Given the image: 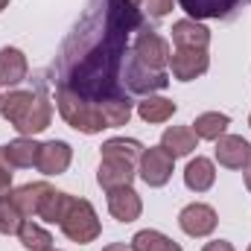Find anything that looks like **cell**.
<instances>
[{
  "label": "cell",
  "mask_w": 251,
  "mask_h": 251,
  "mask_svg": "<svg viewBox=\"0 0 251 251\" xmlns=\"http://www.w3.org/2000/svg\"><path fill=\"white\" fill-rule=\"evenodd\" d=\"M178 111V105L173 102V100H167V97H143L140 102H137V117L143 120V123H167L173 114Z\"/></svg>",
  "instance_id": "cell-20"
},
{
  "label": "cell",
  "mask_w": 251,
  "mask_h": 251,
  "mask_svg": "<svg viewBox=\"0 0 251 251\" xmlns=\"http://www.w3.org/2000/svg\"><path fill=\"white\" fill-rule=\"evenodd\" d=\"M170 56L173 53H170V44H167L164 35H158L152 29H143L137 35V41H134V59L143 64V67L164 73V67L170 64Z\"/></svg>",
  "instance_id": "cell-5"
},
{
  "label": "cell",
  "mask_w": 251,
  "mask_h": 251,
  "mask_svg": "<svg viewBox=\"0 0 251 251\" xmlns=\"http://www.w3.org/2000/svg\"><path fill=\"white\" fill-rule=\"evenodd\" d=\"M50 184L47 181H29V184H21L18 190H12V201L18 204V210L24 213V219H32L38 216V207H41V199L47 196Z\"/></svg>",
  "instance_id": "cell-17"
},
{
  "label": "cell",
  "mask_w": 251,
  "mask_h": 251,
  "mask_svg": "<svg viewBox=\"0 0 251 251\" xmlns=\"http://www.w3.org/2000/svg\"><path fill=\"white\" fill-rule=\"evenodd\" d=\"M216 161L225 170H246L251 167V143L240 134H222L216 140Z\"/></svg>",
  "instance_id": "cell-8"
},
{
  "label": "cell",
  "mask_w": 251,
  "mask_h": 251,
  "mask_svg": "<svg viewBox=\"0 0 251 251\" xmlns=\"http://www.w3.org/2000/svg\"><path fill=\"white\" fill-rule=\"evenodd\" d=\"M102 251H134L131 246H126V243H111V246H105Z\"/></svg>",
  "instance_id": "cell-30"
},
{
  "label": "cell",
  "mask_w": 251,
  "mask_h": 251,
  "mask_svg": "<svg viewBox=\"0 0 251 251\" xmlns=\"http://www.w3.org/2000/svg\"><path fill=\"white\" fill-rule=\"evenodd\" d=\"M24 222H26V219H24V213L18 210V204L12 201V196H3V199H0V234H3V237H12V234L21 231Z\"/></svg>",
  "instance_id": "cell-26"
},
{
  "label": "cell",
  "mask_w": 251,
  "mask_h": 251,
  "mask_svg": "<svg viewBox=\"0 0 251 251\" xmlns=\"http://www.w3.org/2000/svg\"><path fill=\"white\" fill-rule=\"evenodd\" d=\"M178 225H181V231H184L187 237H210V234L216 231V225H219V216H216V210H213L210 204L193 201L187 207H181Z\"/></svg>",
  "instance_id": "cell-7"
},
{
  "label": "cell",
  "mask_w": 251,
  "mask_h": 251,
  "mask_svg": "<svg viewBox=\"0 0 251 251\" xmlns=\"http://www.w3.org/2000/svg\"><path fill=\"white\" fill-rule=\"evenodd\" d=\"M97 105H100L108 128H120V126H126L131 120V102H128V97H108V100H102Z\"/></svg>",
  "instance_id": "cell-24"
},
{
  "label": "cell",
  "mask_w": 251,
  "mask_h": 251,
  "mask_svg": "<svg viewBox=\"0 0 251 251\" xmlns=\"http://www.w3.org/2000/svg\"><path fill=\"white\" fill-rule=\"evenodd\" d=\"M228 126H231V117H228V114H222V111H204V114L196 117L193 131H196L199 140H213V143H216V140L228 131Z\"/></svg>",
  "instance_id": "cell-21"
},
{
  "label": "cell",
  "mask_w": 251,
  "mask_h": 251,
  "mask_svg": "<svg viewBox=\"0 0 251 251\" xmlns=\"http://www.w3.org/2000/svg\"><path fill=\"white\" fill-rule=\"evenodd\" d=\"M128 3H131V6H140V0H128Z\"/></svg>",
  "instance_id": "cell-33"
},
{
  "label": "cell",
  "mask_w": 251,
  "mask_h": 251,
  "mask_svg": "<svg viewBox=\"0 0 251 251\" xmlns=\"http://www.w3.org/2000/svg\"><path fill=\"white\" fill-rule=\"evenodd\" d=\"M246 187H249V193H251V167H246Z\"/></svg>",
  "instance_id": "cell-31"
},
{
  "label": "cell",
  "mask_w": 251,
  "mask_h": 251,
  "mask_svg": "<svg viewBox=\"0 0 251 251\" xmlns=\"http://www.w3.org/2000/svg\"><path fill=\"white\" fill-rule=\"evenodd\" d=\"M213 181H216V167H213L210 158L196 155L187 167H184V184L193 193H207V190L213 187Z\"/></svg>",
  "instance_id": "cell-16"
},
{
  "label": "cell",
  "mask_w": 251,
  "mask_h": 251,
  "mask_svg": "<svg viewBox=\"0 0 251 251\" xmlns=\"http://www.w3.org/2000/svg\"><path fill=\"white\" fill-rule=\"evenodd\" d=\"M134 176H137L134 164H128L123 158H102V161H100V170H97V181H100V187L105 190V193L114 190V187L131 184Z\"/></svg>",
  "instance_id": "cell-12"
},
{
  "label": "cell",
  "mask_w": 251,
  "mask_h": 251,
  "mask_svg": "<svg viewBox=\"0 0 251 251\" xmlns=\"http://www.w3.org/2000/svg\"><path fill=\"white\" fill-rule=\"evenodd\" d=\"M249 126H251V117H249Z\"/></svg>",
  "instance_id": "cell-35"
},
{
  "label": "cell",
  "mask_w": 251,
  "mask_h": 251,
  "mask_svg": "<svg viewBox=\"0 0 251 251\" xmlns=\"http://www.w3.org/2000/svg\"><path fill=\"white\" fill-rule=\"evenodd\" d=\"M161 146H164L173 158H184V155H193V152H196L199 137H196L193 126H170V128H164V134H161Z\"/></svg>",
  "instance_id": "cell-15"
},
{
  "label": "cell",
  "mask_w": 251,
  "mask_h": 251,
  "mask_svg": "<svg viewBox=\"0 0 251 251\" xmlns=\"http://www.w3.org/2000/svg\"><path fill=\"white\" fill-rule=\"evenodd\" d=\"M131 249L134 251H184L176 240H170L167 234L155 231V228H143L131 237Z\"/></svg>",
  "instance_id": "cell-23"
},
{
  "label": "cell",
  "mask_w": 251,
  "mask_h": 251,
  "mask_svg": "<svg viewBox=\"0 0 251 251\" xmlns=\"http://www.w3.org/2000/svg\"><path fill=\"white\" fill-rule=\"evenodd\" d=\"M108 213H111L117 222H123V225L134 222V219H140V213H143V201H140L137 190L131 187V184L108 190Z\"/></svg>",
  "instance_id": "cell-10"
},
{
  "label": "cell",
  "mask_w": 251,
  "mask_h": 251,
  "mask_svg": "<svg viewBox=\"0 0 251 251\" xmlns=\"http://www.w3.org/2000/svg\"><path fill=\"white\" fill-rule=\"evenodd\" d=\"M0 117L21 137H35L53 120V102L38 91H9L0 100Z\"/></svg>",
  "instance_id": "cell-1"
},
{
  "label": "cell",
  "mask_w": 251,
  "mask_h": 251,
  "mask_svg": "<svg viewBox=\"0 0 251 251\" xmlns=\"http://www.w3.org/2000/svg\"><path fill=\"white\" fill-rule=\"evenodd\" d=\"M173 3L176 0H146V9H149L152 18H164V15L173 12Z\"/></svg>",
  "instance_id": "cell-28"
},
{
  "label": "cell",
  "mask_w": 251,
  "mask_h": 251,
  "mask_svg": "<svg viewBox=\"0 0 251 251\" xmlns=\"http://www.w3.org/2000/svg\"><path fill=\"white\" fill-rule=\"evenodd\" d=\"M173 167H176V158L158 143V146L143 149V155H140V161H137V176H140L149 187H164V184L173 178Z\"/></svg>",
  "instance_id": "cell-4"
},
{
  "label": "cell",
  "mask_w": 251,
  "mask_h": 251,
  "mask_svg": "<svg viewBox=\"0 0 251 251\" xmlns=\"http://www.w3.org/2000/svg\"><path fill=\"white\" fill-rule=\"evenodd\" d=\"M59 228H62V234L67 240H73L79 246H88L102 234V225H100V216H97L94 204L88 199H76V196H67Z\"/></svg>",
  "instance_id": "cell-3"
},
{
  "label": "cell",
  "mask_w": 251,
  "mask_h": 251,
  "mask_svg": "<svg viewBox=\"0 0 251 251\" xmlns=\"http://www.w3.org/2000/svg\"><path fill=\"white\" fill-rule=\"evenodd\" d=\"M178 3L193 21H207V18H228L240 0H178Z\"/></svg>",
  "instance_id": "cell-19"
},
{
  "label": "cell",
  "mask_w": 251,
  "mask_h": 251,
  "mask_svg": "<svg viewBox=\"0 0 251 251\" xmlns=\"http://www.w3.org/2000/svg\"><path fill=\"white\" fill-rule=\"evenodd\" d=\"M18 240H21V246H24L26 251H47V249H53V237H50V231H44V228H41V225H35L32 219H26V222L21 225Z\"/></svg>",
  "instance_id": "cell-25"
},
{
  "label": "cell",
  "mask_w": 251,
  "mask_h": 251,
  "mask_svg": "<svg viewBox=\"0 0 251 251\" xmlns=\"http://www.w3.org/2000/svg\"><path fill=\"white\" fill-rule=\"evenodd\" d=\"M29 62L18 47H0V85L15 88L26 79Z\"/></svg>",
  "instance_id": "cell-14"
},
{
  "label": "cell",
  "mask_w": 251,
  "mask_h": 251,
  "mask_svg": "<svg viewBox=\"0 0 251 251\" xmlns=\"http://www.w3.org/2000/svg\"><path fill=\"white\" fill-rule=\"evenodd\" d=\"M249 251H251V246H249Z\"/></svg>",
  "instance_id": "cell-37"
},
{
  "label": "cell",
  "mask_w": 251,
  "mask_h": 251,
  "mask_svg": "<svg viewBox=\"0 0 251 251\" xmlns=\"http://www.w3.org/2000/svg\"><path fill=\"white\" fill-rule=\"evenodd\" d=\"M70 161H73L70 143H64V140H47V143H41V152H38V164L35 167L44 176H64L67 167H70Z\"/></svg>",
  "instance_id": "cell-11"
},
{
  "label": "cell",
  "mask_w": 251,
  "mask_h": 251,
  "mask_svg": "<svg viewBox=\"0 0 251 251\" xmlns=\"http://www.w3.org/2000/svg\"><path fill=\"white\" fill-rule=\"evenodd\" d=\"M0 100H3V94H0Z\"/></svg>",
  "instance_id": "cell-36"
},
{
  "label": "cell",
  "mask_w": 251,
  "mask_h": 251,
  "mask_svg": "<svg viewBox=\"0 0 251 251\" xmlns=\"http://www.w3.org/2000/svg\"><path fill=\"white\" fill-rule=\"evenodd\" d=\"M12 170H15V167L6 161V152H3V146H0V199L12 193Z\"/></svg>",
  "instance_id": "cell-27"
},
{
  "label": "cell",
  "mask_w": 251,
  "mask_h": 251,
  "mask_svg": "<svg viewBox=\"0 0 251 251\" xmlns=\"http://www.w3.org/2000/svg\"><path fill=\"white\" fill-rule=\"evenodd\" d=\"M3 152H6V161H9L15 170H29V167H35V164H38L41 143H38L35 137H18V140L6 143V146H3Z\"/></svg>",
  "instance_id": "cell-18"
},
{
  "label": "cell",
  "mask_w": 251,
  "mask_h": 251,
  "mask_svg": "<svg viewBox=\"0 0 251 251\" xmlns=\"http://www.w3.org/2000/svg\"><path fill=\"white\" fill-rule=\"evenodd\" d=\"M170 85V76L167 73H158V70H149L134 59V53L126 59V88L134 91V94H143V97H152L155 91H164Z\"/></svg>",
  "instance_id": "cell-6"
},
{
  "label": "cell",
  "mask_w": 251,
  "mask_h": 251,
  "mask_svg": "<svg viewBox=\"0 0 251 251\" xmlns=\"http://www.w3.org/2000/svg\"><path fill=\"white\" fill-rule=\"evenodd\" d=\"M170 67H173V76L178 82H193V79H199V76L207 73L210 56H207V50H184V47H176V53L170 56Z\"/></svg>",
  "instance_id": "cell-9"
},
{
  "label": "cell",
  "mask_w": 251,
  "mask_h": 251,
  "mask_svg": "<svg viewBox=\"0 0 251 251\" xmlns=\"http://www.w3.org/2000/svg\"><path fill=\"white\" fill-rule=\"evenodd\" d=\"M47 251H59V249H47Z\"/></svg>",
  "instance_id": "cell-34"
},
{
  "label": "cell",
  "mask_w": 251,
  "mask_h": 251,
  "mask_svg": "<svg viewBox=\"0 0 251 251\" xmlns=\"http://www.w3.org/2000/svg\"><path fill=\"white\" fill-rule=\"evenodd\" d=\"M170 32H173V44L184 47V50H207V44H210V29L193 18L176 21Z\"/></svg>",
  "instance_id": "cell-13"
},
{
  "label": "cell",
  "mask_w": 251,
  "mask_h": 251,
  "mask_svg": "<svg viewBox=\"0 0 251 251\" xmlns=\"http://www.w3.org/2000/svg\"><path fill=\"white\" fill-rule=\"evenodd\" d=\"M201 251H237L228 240H210V243H204V249Z\"/></svg>",
  "instance_id": "cell-29"
},
{
  "label": "cell",
  "mask_w": 251,
  "mask_h": 251,
  "mask_svg": "<svg viewBox=\"0 0 251 251\" xmlns=\"http://www.w3.org/2000/svg\"><path fill=\"white\" fill-rule=\"evenodd\" d=\"M6 6H9V0H0V12H3V9H6Z\"/></svg>",
  "instance_id": "cell-32"
},
{
  "label": "cell",
  "mask_w": 251,
  "mask_h": 251,
  "mask_svg": "<svg viewBox=\"0 0 251 251\" xmlns=\"http://www.w3.org/2000/svg\"><path fill=\"white\" fill-rule=\"evenodd\" d=\"M143 143L140 140H134V137H111V140H105L102 143V158H123L128 164H134L137 167V161H140V155H143Z\"/></svg>",
  "instance_id": "cell-22"
},
{
  "label": "cell",
  "mask_w": 251,
  "mask_h": 251,
  "mask_svg": "<svg viewBox=\"0 0 251 251\" xmlns=\"http://www.w3.org/2000/svg\"><path fill=\"white\" fill-rule=\"evenodd\" d=\"M56 108L64 117V123L70 126V128H76V131H82V134H100L102 128H108L100 105L91 102V100H85L79 91H73L67 85L56 88Z\"/></svg>",
  "instance_id": "cell-2"
}]
</instances>
